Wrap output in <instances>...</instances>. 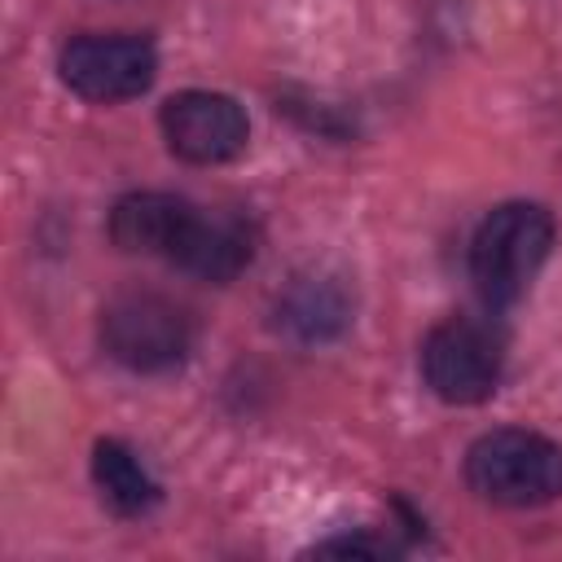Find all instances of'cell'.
Segmentation results:
<instances>
[{"label":"cell","mask_w":562,"mask_h":562,"mask_svg":"<svg viewBox=\"0 0 562 562\" xmlns=\"http://www.w3.org/2000/svg\"><path fill=\"white\" fill-rule=\"evenodd\" d=\"M351 325V290L334 272H303L277 294V329L299 342L338 338Z\"/></svg>","instance_id":"9"},{"label":"cell","mask_w":562,"mask_h":562,"mask_svg":"<svg viewBox=\"0 0 562 562\" xmlns=\"http://www.w3.org/2000/svg\"><path fill=\"white\" fill-rule=\"evenodd\" d=\"M505 338L492 321L448 316L422 338V378L443 404H479L496 391Z\"/></svg>","instance_id":"4"},{"label":"cell","mask_w":562,"mask_h":562,"mask_svg":"<svg viewBox=\"0 0 562 562\" xmlns=\"http://www.w3.org/2000/svg\"><path fill=\"white\" fill-rule=\"evenodd\" d=\"M101 347L132 373H167L193 347L189 312L154 290H127L101 307Z\"/></svg>","instance_id":"3"},{"label":"cell","mask_w":562,"mask_h":562,"mask_svg":"<svg viewBox=\"0 0 562 562\" xmlns=\"http://www.w3.org/2000/svg\"><path fill=\"white\" fill-rule=\"evenodd\" d=\"M465 483L505 509L549 505L562 496V443L522 426L487 430L465 452Z\"/></svg>","instance_id":"2"},{"label":"cell","mask_w":562,"mask_h":562,"mask_svg":"<svg viewBox=\"0 0 562 562\" xmlns=\"http://www.w3.org/2000/svg\"><path fill=\"white\" fill-rule=\"evenodd\" d=\"M316 553H373V558H382V553H391V544L386 540H369V536H338V540L316 544Z\"/></svg>","instance_id":"11"},{"label":"cell","mask_w":562,"mask_h":562,"mask_svg":"<svg viewBox=\"0 0 562 562\" xmlns=\"http://www.w3.org/2000/svg\"><path fill=\"white\" fill-rule=\"evenodd\" d=\"M92 479L101 487V501L123 514V518H140L158 505V483L149 479V470L136 461V452L119 439H101L92 452Z\"/></svg>","instance_id":"10"},{"label":"cell","mask_w":562,"mask_h":562,"mask_svg":"<svg viewBox=\"0 0 562 562\" xmlns=\"http://www.w3.org/2000/svg\"><path fill=\"white\" fill-rule=\"evenodd\" d=\"M61 83L97 105L140 97L158 75V53L145 35H79L57 57Z\"/></svg>","instance_id":"5"},{"label":"cell","mask_w":562,"mask_h":562,"mask_svg":"<svg viewBox=\"0 0 562 562\" xmlns=\"http://www.w3.org/2000/svg\"><path fill=\"white\" fill-rule=\"evenodd\" d=\"M553 250V215L540 202H505L483 215L470 237V281L487 307H509L527 294Z\"/></svg>","instance_id":"1"},{"label":"cell","mask_w":562,"mask_h":562,"mask_svg":"<svg viewBox=\"0 0 562 562\" xmlns=\"http://www.w3.org/2000/svg\"><path fill=\"white\" fill-rule=\"evenodd\" d=\"M193 215V202L189 198H176V193H158V189H145V193H127L114 202L110 211V241L127 255H145V259H171L184 224Z\"/></svg>","instance_id":"8"},{"label":"cell","mask_w":562,"mask_h":562,"mask_svg":"<svg viewBox=\"0 0 562 562\" xmlns=\"http://www.w3.org/2000/svg\"><path fill=\"white\" fill-rule=\"evenodd\" d=\"M255 259V228L233 215V211H202L193 206L176 250H171V268L198 277V281H215L228 285L237 272H246Z\"/></svg>","instance_id":"7"},{"label":"cell","mask_w":562,"mask_h":562,"mask_svg":"<svg viewBox=\"0 0 562 562\" xmlns=\"http://www.w3.org/2000/svg\"><path fill=\"white\" fill-rule=\"evenodd\" d=\"M162 136H167V149L180 162L220 167V162H228L246 149L250 123H246V110L233 97L189 88V92H176L162 105Z\"/></svg>","instance_id":"6"}]
</instances>
